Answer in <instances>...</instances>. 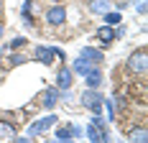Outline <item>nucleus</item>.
<instances>
[{
    "label": "nucleus",
    "instance_id": "obj_1",
    "mask_svg": "<svg viewBox=\"0 0 148 143\" xmlns=\"http://www.w3.org/2000/svg\"><path fill=\"white\" fill-rule=\"evenodd\" d=\"M82 105L87 107V110H92L95 115H100V110H102V97H100V92H95V89H87V92H82Z\"/></svg>",
    "mask_w": 148,
    "mask_h": 143
},
{
    "label": "nucleus",
    "instance_id": "obj_2",
    "mask_svg": "<svg viewBox=\"0 0 148 143\" xmlns=\"http://www.w3.org/2000/svg\"><path fill=\"white\" fill-rule=\"evenodd\" d=\"M146 49H138V51H133L130 56H128V69L135 72V74H146Z\"/></svg>",
    "mask_w": 148,
    "mask_h": 143
},
{
    "label": "nucleus",
    "instance_id": "obj_3",
    "mask_svg": "<svg viewBox=\"0 0 148 143\" xmlns=\"http://www.w3.org/2000/svg\"><path fill=\"white\" fill-rule=\"evenodd\" d=\"M56 125V115H46V118H38L33 125H28V135H38V133H44V130L54 128Z\"/></svg>",
    "mask_w": 148,
    "mask_h": 143
},
{
    "label": "nucleus",
    "instance_id": "obj_4",
    "mask_svg": "<svg viewBox=\"0 0 148 143\" xmlns=\"http://www.w3.org/2000/svg\"><path fill=\"white\" fill-rule=\"evenodd\" d=\"M46 21H49L51 26H61V23L66 21V8H64V5L49 8V10H46Z\"/></svg>",
    "mask_w": 148,
    "mask_h": 143
},
{
    "label": "nucleus",
    "instance_id": "obj_5",
    "mask_svg": "<svg viewBox=\"0 0 148 143\" xmlns=\"http://www.w3.org/2000/svg\"><path fill=\"white\" fill-rule=\"evenodd\" d=\"M97 38H100V43H102V49H107L110 43L118 38V31L112 28V26H102V28L97 31Z\"/></svg>",
    "mask_w": 148,
    "mask_h": 143
},
{
    "label": "nucleus",
    "instance_id": "obj_6",
    "mask_svg": "<svg viewBox=\"0 0 148 143\" xmlns=\"http://www.w3.org/2000/svg\"><path fill=\"white\" fill-rule=\"evenodd\" d=\"M56 82H59V89H72V82H74V72L69 67H61L59 74H56Z\"/></svg>",
    "mask_w": 148,
    "mask_h": 143
},
{
    "label": "nucleus",
    "instance_id": "obj_7",
    "mask_svg": "<svg viewBox=\"0 0 148 143\" xmlns=\"http://www.w3.org/2000/svg\"><path fill=\"white\" fill-rule=\"evenodd\" d=\"M128 138H130V143H148V133H146V128H143V123L130 125V130H128Z\"/></svg>",
    "mask_w": 148,
    "mask_h": 143
},
{
    "label": "nucleus",
    "instance_id": "obj_8",
    "mask_svg": "<svg viewBox=\"0 0 148 143\" xmlns=\"http://www.w3.org/2000/svg\"><path fill=\"white\" fill-rule=\"evenodd\" d=\"M51 59H54L51 46H36V49H33V61H38V64H51Z\"/></svg>",
    "mask_w": 148,
    "mask_h": 143
},
{
    "label": "nucleus",
    "instance_id": "obj_9",
    "mask_svg": "<svg viewBox=\"0 0 148 143\" xmlns=\"http://www.w3.org/2000/svg\"><path fill=\"white\" fill-rule=\"evenodd\" d=\"M79 59H84V61L95 64V67H100V61H102V51H97V49H89V46H84V49H82V54H79Z\"/></svg>",
    "mask_w": 148,
    "mask_h": 143
},
{
    "label": "nucleus",
    "instance_id": "obj_10",
    "mask_svg": "<svg viewBox=\"0 0 148 143\" xmlns=\"http://www.w3.org/2000/svg\"><path fill=\"white\" fill-rule=\"evenodd\" d=\"M41 105H44L46 110H54L59 105V92L56 89H46L44 95H41Z\"/></svg>",
    "mask_w": 148,
    "mask_h": 143
},
{
    "label": "nucleus",
    "instance_id": "obj_11",
    "mask_svg": "<svg viewBox=\"0 0 148 143\" xmlns=\"http://www.w3.org/2000/svg\"><path fill=\"white\" fill-rule=\"evenodd\" d=\"M84 79H87V87L97 89V87L102 85V72H100V67H92L89 74H84Z\"/></svg>",
    "mask_w": 148,
    "mask_h": 143
},
{
    "label": "nucleus",
    "instance_id": "obj_12",
    "mask_svg": "<svg viewBox=\"0 0 148 143\" xmlns=\"http://www.w3.org/2000/svg\"><path fill=\"white\" fill-rule=\"evenodd\" d=\"M110 0H89V13H107Z\"/></svg>",
    "mask_w": 148,
    "mask_h": 143
},
{
    "label": "nucleus",
    "instance_id": "obj_13",
    "mask_svg": "<svg viewBox=\"0 0 148 143\" xmlns=\"http://www.w3.org/2000/svg\"><path fill=\"white\" fill-rule=\"evenodd\" d=\"M15 138V125H8V123H0V141H13Z\"/></svg>",
    "mask_w": 148,
    "mask_h": 143
},
{
    "label": "nucleus",
    "instance_id": "obj_14",
    "mask_svg": "<svg viewBox=\"0 0 148 143\" xmlns=\"http://www.w3.org/2000/svg\"><path fill=\"white\" fill-rule=\"evenodd\" d=\"M84 133H87L89 143H105V135H102V133H100V130H97V128H95L92 123H89V125H87V130H84Z\"/></svg>",
    "mask_w": 148,
    "mask_h": 143
},
{
    "label": "nucleus",
    "instance_id": "obj_15",
    "mask_svg": "<svg viewBox=\"0 0 148 143\" xmlns=\"http://www.w3.org/2000/svg\"><path fill=\"white\" fill-rule=\"evenodd\" d=\"M92 67H95V64H87L84 59H77V61H74V72H79V74H89Z\"/></svg>",
    "mask_w": 148,
    "mask_h": 143
},
{
    "label": "nucleus",
    "instance_id": "obj_16",
    "mask_svg": "<svg viewBox=\"0 0 148 143\" xmlns=\"http://www.w3.org/2000/svg\"><path fill=\"white\" fill-rule=\"evenodd\" d=\"M120 21H123V18H120V13H110V10L105 13V26H118Z\"/></svg>",
    "mask_w": 148,
    "mask_h": 143
},
{
    "label": "nucleus",
    "instance_id": "obj_17",
    "mask_svg": "<svg viewBox=\"0 0 148 143\" xmlns=\"http://www.w3.org/2000/svg\"><path fill=\"white\" fill-rule=\"evenodd\" d=\"M56 138L69 141V138H72V125H69V128H59V130H56Z\"/></svg>",
    "mask_w": 148,
    "mask_h": 143
},
{
    "label": "nucleus",
    "instance_id": "obj_18",
    "mask_svg": "<svg viewBox=\"0 0 148 143\" xmlns=\"http://www.w3.org/2000/svg\"><path fill=\"white\" fill-rule=\"evenodd\" d=\"M105 102V110H107V115H110V120L115 118V100H102Z\"/></svg>",
    "mask_w": 148,
    "mask_h": 143
},
{
    "label": "nucleus",
    "instance_id": "obj_19",
    "mask_svg": "<svg viewBox=\"0 0 148 143\" xmlns=\"http://www.w3.org/2000/svg\"><path fill=\"white\" fill-rule=\"evenodd\" d=\"M21 46H26V38H23V36H18V38L10 41V49H21Z\"/></svg>",
    "mask_w": 148,
    "mask_h": 143
},
{
    "label": "nucleus",
    "instance_id": "obj_20",
    "mask_svg": "<svg viewBox=\"0 0 148 143\" xmlns=\"http://www.w3.org/2000/svg\"><path fill=\"white\" fill-rule=\"evenodd\" d=\"M23 61H28L23 54H13V56H10V64H23Z\"/></svg>",
    "mask_w": 148,
    "mask_h": 143
},
{
    "label": "nucleus",
    "instance_id": "obj_21",
    "mask_svg": "<svg viewBox=\"0 0 148 143\" xmlns=\"http://www.w3.org/2000/svg\"><path fill=\"white\" fill-rule=\"evenodd\" d=\"M61 100H64V102H72V89H61Z\"/></svg>",
    "mask_w": 148,
    "mask_h": 143
},
{
    "label": "nucleus",
    "instance_id": "obj_22",
    "mask_svg": "<svg viewBox=\"0 0 148 143\" xmlns=\"http://www.w3.org/2000/svg\"><path fill=\"white\" fill-rule=\"evenodd\" d=\"M49 143H72V138H69V141H61V138H54V141H49Z\"/></svg>",
    "mask_w": 148,
    "mask_h": 143
},
{
    "label": "nucleus",
    "instance_id": "obj_23",
    "mask_svg": "<svg viewBox=\"0 0 148 143\" xmlns=\"http://www.w3.org/2000/svg\"><path fill=\"white\" fill-rule=\"evenodd\" d=\"M10 143H28V141H10Z\"/></svg>",
    "mask_w": 148,
    "mask_h": 143
},
{
    "label": "nucleus",
    "instance_id": "obj_24",
    "mask_svg": "<svg viewBox=\"0 0 148 143\" xmlns=\"http://www.w3.org/2000/svg\"><path fill=\"white\" fill-rule=\"evenodd\" d=\"M0 36H3V28H0Z\"/></svg>",
    "mask_w": 148,
    "mask_h": 143
},
{
    "label": "nucleus",
    "instance_id": "obj_25",
    "mask_svg": "<svg viewBox=\"0 0 148 143\" xmlns=\"http://www.w3.org/2000/svg\"><path fill=\"white\" fill-rule=\"evenodd\" d=\"M56 3H59V0H56Z\"/></svg>",
    "mask_w": 148,
    "mask_h": 143
},
{
    "label": "nucleus",
    "instance_id": "obj_26",
    "mask_svg": "<svg viewBox=\"0 0 148 143\" xmlns=\"http://www.w3.org/2000/svg\"><path fill=\"white\" fill-rule=\"evenodd\" d=\"M87 3H89V0H87Z\"/></svg>",
    "mask_w": 148,
    "mask_h": 143
}]
</instances>
